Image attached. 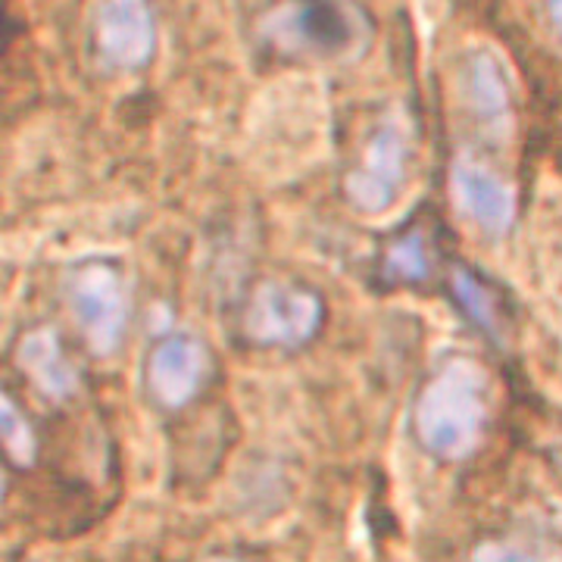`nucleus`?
I'll use <instances>...</instances> for the list:
<instances>
[{"label": "nucleus", "mask_w": 562, "mask_h": 562, "mask_svg": "<svg viewBox=\"0 0 562 562\" xmlns=\"http://www.w3.org/2000/svg\"><path fill=\"white\" fill-rule=\"evenodd\" d=\"M213 562H238V560H213Z\"/></svg>", "instance_id": "nucleus-15"}, {"label": "nucleus", "mask_w": 562, "mask_h": 562, "mask_svg": "<svg viewBox=\"0 0 562 562\" xmlns=\"http://www.w3.org/2000/svg\"><path fill=\"white\" fill-rule=\"evenodd\" d=\"M453 201L472 222H479L484 232L503 235L513 222V191L494 172H487L475 162L453 166Z\"/></svg>", "instance_id": "nucleus-7"}, {"label": "nucleus", "mask_w": 562, "mask_h": 562, "mask_svg": "<svg viewBox=\"0 0 562 562\" xmlns=\"http://www.w3.org/2000/svg\"><path fill=\"white\" fill-rule=\"evenodd\" d=\"M98 47L110 66L138 69L154 54V22L144 0H106L98 20Z\"/></svg>", "instance_id": "nucleus-4"}, {"label": "nucleus", "mask_w": 562, "mask_h": 562, "mask_svg": "<svg viewBox=\"0 0 562 562\" xmlns=\"http://www.w3.org/2000/svg\"><path fill=\"white\" fill-rule=\"evenodd\" d=\"M3 441H7L10 460L20 462V465L32 462V457H35V435L20 416V409L10 401H3Z\"/></svg>", "instance_id": "nucleus-11"}, {"label": "nucleus", "mask_w": 562, "mask_h": 562, "mask_svg": "<svg viewBox=\"0 0 562 562\" xmlns=\"http://www.w3.org/2000/svg\"><path fill=\"white\" fill-rule=\"evenodd\" d=\"M484 379L472 362L457 360L435 375L416 406L419 441L441 460H465L484 435Z\"/></svg>", "instance_id": "nucleus-1"}, {"label": "nucleus", "mask_w": 562, "mask_h": 562, "mask_svg": "<svg viewBox=\"0 0 562 562\" xmlns=\"http://www.w3.org/2000/svg\"><path fill=\"white\" fill-rule=\"evenodd\" d=\"M387 266L403 279H422L428 262H425V250H422L419 238H406V241L397 244L391 250V257H387Z\"/></svg>", "instance_id": "nucleus-13"}, {"label": "nucleus", "mask_w": 562, "mask_h": 562, "mask_svg": "<svg viewBox=\"0 0 562 562\" xmlns=\"http://www.w3.org/2000/svg\"><path fill=\"white\" fill-rule=\"evenodd\" d=\"M472 91H475V103H479V113H482V116H503V110H506L503 81L487 63H479V66H475Z\"/></svg>", "instance_id": "nucleus-12"}, {"label": "nucleus", "mask_w": 562, "mask_h": 562, "mask_svg": "<svg viewBox=\"0 0 562 562\" xmlns=\"http://www.w3.org/2000/svg\"><path fill=\"white\" fill-rule=\"evenodd\" d=\"M69 301L94 350L110 353L120 344L125 322H128V301H125L120 276L101 262L81 266L69 281Z\"/></svg>", "instance_id": "nucleus-3"}, {"label": "nucleus", "mask_w": 562, "mask_h": 562, "mask_svg": "<svg viewBox=\"0 0 562 562\" xmlns=\"http://www.w3.org/2000/svg\"><path fill=\"white\" fill-rule=\"evenodd\" d=\"M20 360L25 372L35 379V384L44 387L50 397H66L76 387V372H72L69 360L63 357L60 344L50 331H38V335L25 338Z\"/></svg>", "instance_id": "nucleus-8"}, {"label": "nucleus", "mask_w": 562, "mask_h": 562, "mask_svg": "<svg viewBox=\"0 0 562 562\" xmlns=\"http://www.w3.org/2000/svg\"><path fill=\"white\" fill-rule=\"evenodd\" d=\"M206 379V353L191 338H172L160 344L147 366V384L157 403L179 409L201 391Z\"/></svg>", "instance_id": "nucleus-5"}, {"label": "nucleus", "mask_w": 562, "mask_h": 562, "mask_svg": "<svg viewBox=\"0 0 562 562\" xmlns=\"http://www.w3.org/2000/svg\"><path fill=\"white\" fill-rule=\"evenodd\" d=\"M297 38L313 47H338L350 38V29L341 13L328 0H303L291 13Z\"/></svg>", "instance_id": "nucleus-9"}, {"label": "nucleus", "mask_w": 562, "mask_h": 562, "mask_svg": "<svg viewBox=\"0 0 562 562\" xmlns=\"http://www.w3.org/2000/svg\"><path fill=\"white\" fill-rule=\"evenodd\" d=\"M403 154L406 147L397 128H384L382 135L372 140L362 169L347 179V191L360 210L382 213L394 203L403 179Z\"/></svg>", "instance_id": "nucleus-6"}, {"label": "nucleus", "mask_w": 562, "mask_h": 562, "mask_svg": "<svg viewBox=\"0 0 562 562\" xmlns=\"http://www.w3.org/2000/svg\"><path fill=\"white\" fill-rule=\"evenodd\" d=\"M469 562H541L538 557L525 553V550H516V547H503V543H484L479 547Z\"/></svg>", "instance_id": "nucleus-14"}, {"label": "nucleus", "mask_w": 562, "mask_h": 562, "mask_svg": "<svg viewBox=\"0 0 562 562\" xmlns=\"http://www.w3.org/2000/svg\"><path fill=\"white\" fill-rule=\"evenodd\" d=\"M322 322V303L316 294L291 288L281 281H269L254 294L247 310V335L260 344H294L310 341Z\"/></svg>", "instance_id": "nucleus-2"}, {"label": "nucleus", "mask_w": 562, "mask_h": 562, "mask_svg": "<svg viewBox=\"0 0 562 562\" xmlns=\"http://www.w3.org/2000/svg\"><path fill=\"white\" fill-rule=\"evenodd\" d=\"M453 288H457V297H460L462 306L472 313V319L484 325L487 331H497V313H494L491 294L484 291L482 284L460 269V272H453Z\"/></svg>", "instance_id": "nucleus-10"}]
</instances>
